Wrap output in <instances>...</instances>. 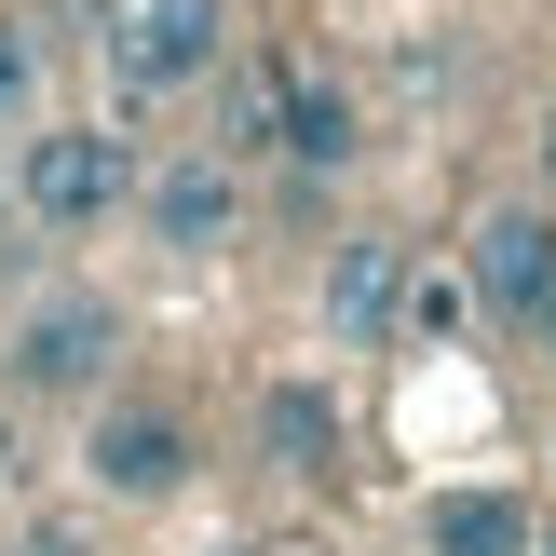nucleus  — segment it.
<instances>
[{
	"label": "nucleus",
	"mask_w": 556,
	"mask_h": 556,
	"mask_svg": "<svg viewBox=\"0 0 556 556\" xmlns=\"http://www.w3.org/2000/svg\"><path fill=\"white\" fill-rule=\"evenodd\" d=\"M258 434H271L286 476H340V407H326L313 380H271V394H258Z\"/></svg>",
	"instance_id": "9d476101"
},
{
	"label": "nucleus",
	"mask_w": 556,
	"mask_h": 556,
	"mask_svg": "<svg viewBox=\"0 0 556 556\" xmlns=\"http://www.w3.org/2000/svg\"><path fill=\"white\" fill-rule=\"evenodd\" d=\"M271 150H286L299 177H340V163L367 150V109H353V81H326V68H271Z\"/></svg>",
	"instance_id": "0eeeda50"
},
{
	"label": "nucleus",
	"mask_w": 556,
	"mask_h": 556,
	"mask_svg": "<svg viewBox=\"0 0 556 556\" xmlns=\"http://www.w3.org/2000/svg\"><path fill=\"white\" fill-rule=\"evenodd\" d=\"M0 217H14V150H0Z\"/></svg>",
	"instance_id": "ddd939ff"
},
{
	"label": "nucleus",
	"mask_w": 556,
	"mask_h": 556,
	"mask_svg": "<svg viewBox=\"0 0 556 556\" xmlns=\"http://www.w3.org/2000/svg\"><path fill=\"white\" fill-rule=\"evenodd\" d=\"M96 68L123 109H177L231 68V0H96Z\"/></svg>",
	"instance_id": "f257e3e1"
},
{
	"label": "nucleus",
	"mask_w": 556,
	"mask_h": 556,
	"mask_svg": "<svg viewBox=\"0 0 556 556\" xmlns=\"http://www.w3.org/2000/svg\"><path fill=\"white\" fill-rule=\"evenodd\" d=\"M14 556H81V543H68V530H27V543H14Z\"/></svg>",
	"instance_id": "f8f14e48"
},
{
	"label": "nucleus",
	"mask_w": 556,
	"mask_h": 556,
	"mask_svg": "<svg viewBox=\"0 0 556 556\" xmlns=\"http://www.w3.org/2000/svg\"><path fill=\"white\" fill-rule=\"evenodd\" d=\"M530 556H556V516H543V543H530Z\"/></svg>",
	"instance_id": "2eb2a0df"
},
{
	"label": "nucleus",
	"mask_w": 556,
	"mask_h": 556,
	"mask_svg": "<svg viewBox=\"0 0 556 556\" xmlns=\"http://www.w3.org/2000/svg\"><path fill=\"white\" fill-rule=\"evenodd\" d=\"M530 340H543V353H556V299H543V326H530Z\"/></svg>",
	"instance_id": "4468645a"
},
{
	"label": "nucleus",
	"mask_w": 556,
	"mask_h": 556,
	"mask_svg": "<svg viewBox=\"0 0 556 556\" xmlns=\"http://www.w3.org/2000/svg\"><path fill=\"white\" fill-rule=\"evenodd\" d=\"M421 543H434V556H530V543H543V516L516 503V489H434Z\"/></svg>",
	"instance_id": "1a4fd4ad"
},
{
	"label": "nucleus",
	"mask_w": 556,
	"mask_h": 556,
	"mask_svg": "<svg viewBox=\"0 0 556 556\" xmlns=\"http://www.w3.org/2000/svg\"><path fill=\"white\" fill-rule=\"evenodd\" d=\"M27 96H41V41L27 14H0V123H27Z\"/></svg>",
	"instance_id": "9b49d317"
},
{
	"label": "nucleus",
	"mask_w": 556,
	"mask_h": 556,
	"mask_svg": "<svg viewBox=\"0 0 556 556\" xmlns=\"http://www.w3.org/2000/svg\"><path fill=\"white\" fill-rule=\"evenodd\" d=\"M462 299H476L489 326H543V299H556V217H543V204H503V217H476Z\"/></svg>",
	"instance_id": "20e7f679"
},
{
	"label": "nucleus",
	"mask_w": 556,
	"mask_h": 556,
	"mask_svg": "<svg viewBox=\"0 0 556 556\" xmlns=\"http://www.w3.org/2000/svg\"><path fill=\"white\" fill-rule=\"evenodd\" d=\"M109 353H123V313L109 299H41L14 326V394H96Z\"/></svg>",
	"instance_id": "423d86ee"
},
{
	"label": "nucleus",
	"mask_w": 556,
	"mask_h": 556,
	"mask_svg": "<svg viewBox=\"0 0 556 556\" xmlns=\"http://www.w3.org/2000/svg\"><path fill=\"white\" fill-rule=\"evenodd\" d=\"M123 204H136V163H123L109 123H41L14 150V217L27 231H96V217H123Z\"/></svg>",
	"instance_id": "f03ea898"
},
{
	"label": "nucleus",
	"mask_w": 556,
	"mask_h": 556,
	"mask_svg": "<svg viewBox=\"0 0 556 556\" xmlns=\"http://www.w3.org/2000/svg\"><path fill=\"white\" fill-rule=\"evenodd\" d=\"M81 476H96L109 503H163V489H190V421L163 394H109L96 421H81Z\"/></svg>",
	"instance_id": "7ed1b4c3"
},
{
	"label": "nucleus",
	"mask_w": 556,
	"mask_h": 556,
	"mask_svg": "<svg viewBox=\"0 0 556 556\" xmlns=\"http://www.w3.org/2000/svg\"><path fill=\"white\" fill-rule=\"evenodd\" d=\"M136 217H150V244H177V258H217V244L244 231V163L231 150H177L136 190Z\"/></svg>",
	"instance_id": "39448f33"
},
{
	"label": "nucleus",
	"mask_w": 556,
	"mask_h": 556,
	"mask_svg": "<svg viewBox=\"0 0 556 556\" xmlns=\"http://www.w3.org/2000/svg\"><path fill=\"white\" fill-rule=\"evenodd\" d=\"M394 313H407V244L353 231L340 258H326V326H340V340H394Z\"/></svg>",
	"instance_id": "6e6552de"
}]
</instances>
